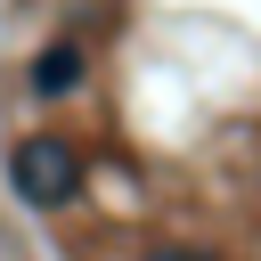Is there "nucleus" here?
<instances>
[{
    "instance_id": "1",
    "label": "nucleus",
    "mask_w": 261,
    "mask_h": 261,
    "mask_svg": "<svg viewBox=\"0 0 261 261\" xmlns=\"http://www.w3.org/2000/svg\"><path fill=\"white\" fill-rule=\"evenodd\" d=\"M8 188H16L24 204L57 212V204H65L73 188H82V155H73L65 139H49V130H41V139H24V147L8 155Z\"/></svg>"
},
{
    "instance_id": "2",
    "label": "nucleus",
    "mask_w": 261,
    "mask_h": 261,
    "mask_svg": "<svg viewBox=\"0 0 261 261\" xmlns=\"http://www.w3.org/2000/svg\"><path fill=\"white\" fill-rule=\"evenodd\" d=\"M73 82H82V49H73V41H49V49L33 57V90H41V98H65Z\"/></svg>"
},
{
    "instance_id": "3",
    "label": "nucleus",
    "mask_w": 261,
    "mask_h": 261,
    "mask_svg": "<svg viewBox=\"0 0 261 261\" xmlns=\"http://www.w3.org/2000/svg\"><path fill=\"white\" fill-rule=\"evenodd\" d=\"M163 261H196V253H163Z\"/></svg>"
}]
</instances>
